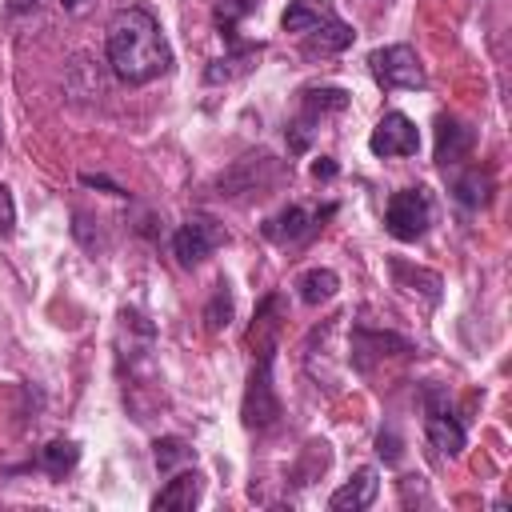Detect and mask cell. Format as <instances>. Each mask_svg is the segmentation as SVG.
<instances>
[{
  "label": "cell",
  "mask_w": 512,
  "mask_h": 512,
  "mask_svg": "<svg viewBox=\"0 0 512 512\" xmlns=\"http://www.w3.org/2000/svg\"><path fill=\"white\" fill-rule=\"evenodd\" d=\"M368 68H372V80L388 92L396 88H424L428 76H424V64L416 56V48L408 44H388V48H376L368 56Z\"/></svg>",
  "instance_id": "obj_4"
},
{
  "label": "cell",
  "mask_w": 512,
  "mask_h": 512,
  "mask_svg": "<svg viewBox=\"0 0 512 512\" xmlns=\"http://www.w3.org/2000/svg\"><path fill=\"white\" fill-rule=\"evenodd\" d=\"M228 320H232V288H228V280H220L204 308V324H208V332H220V328H228Z\"/></svg>",
  "instance_id": "obj_24"
},
{
  "label": "cell",
  "mask_w": 512,
  "mask_h": 512,
  "mask_svg": "<svg viewBox=\"0 0 512 512\" xmlns=\"http://www.w3.org/2000/svg\"><path fill=\"white\" fill-rule=\"evenodd\" d=\"M260 52H264V44H232V52H228V56H220V60H212V64H208L204 80H208V84H228V80H236V76L252 72V68H256V60H260Z\"/></svg>",
  "instance_id": "obj_15"
},
{
  "label": "cell",
  "mask_w": 512,
  "mask_h": 512,
  "mask_svg": "<svg viewBox=\"0 0 512 512\" xmlns=\"http://www.w3.org/2000/svg\"><path fill=\"white\" fill-rule=\"evenodd\" d=\"M312 176H316V180H332V176H336V164H332V156H320V160L312 164Z\"/></svg>",
  "instance_id": "obj_27"
},
{
  "label": "cell",
  "mask_w": 512,
  "mask_h": 512,
  "mask_svg": "<svg viewBox=\"0 0 512 512\" xmlns=\"http://www.w3.org/2000/svg\"><path fill=\"white\" fill-rule=\"evenodd\" d=\"M84 4H88V0H60L64 12H84Z\"/></svg>",
  "instance_id": "obj_29"
},
{
  "label": "cell",
  "mask_w": 512,
  "mask_h": 512,
  "mask_svg": "<svg viewBox=\"0 0 512 512\" xmlns=\"http://www.w3.org/2000/svg\"><path fill=\"white\" fill-rule=\"evenodd\" d=\"M280 308H284V300H280L276 292L260 300V308H256V324H252V332H248L252 348H272V344H276V332H280Z\"/></svg>",
  "instance_id": "obj_19"
},
{
  "label": "cell",
  "mask_w": 512,
  "mask_h": 512,
  "mask_svg": "<svg viewBox=\"0 0 512 512\" xmlns=\"http://www.w3.org/2000/svg\"><path fill=\"white\" fill-rule=\"evenodd\" d=\"M256 4H260V0H212V20H216V28H220L228 40H236V24H240L248 12H256Z\"/></svg>",
  "instance_id": "obj_22"
},
{
  "label": "cell",
  "mask_w": 512,
  "mask_h": 512,
  "mask_svg": "<svg viewBox=\"0 0 512 512\" xmlns=\"http://www.w3.org/2000/svg\"><path fill=\"white\" fill-rule=\"evenodd\" d=\"M16 232V204H12V192L0 184V236H12Z\"/></svg>",
  "instance_id": "obj_25"
},
{
  "label": "cell",
  "mask_w": 512,
  "mask_h": 512,
  "mask_svg": "<svg viewBox=\"0 0 512 512\" xmlns=\"http://www.w3.org/2000/svg\"><path fill=\"white\" fill-rule=\"evenodd\" d=\"M368 148H372V156H416L420 132L404 112H384V120L368 136Z\"/></svg>",
  "instance_id": "obj_7"
},
{
  "label": "cell",
  "mask_w": 512,
  "mask_h": 512,
  "mask_svg": "<svg viewBox=\"0 0 512 512\" xmlns=\"http://www.w3.org/2000/svg\"><path fill=\"white\" fill-rule=\"evenodd\" d=\"M76 460H80V448H76L72 440H52V444L40 448L36 468H44L52 480H64V476L76 468Z\"/></svg>",
  "instance_id": "obj_20"
},
{
  "label": "cell",
  "mask_w": 512,
  "mask_h": 512,
  "mask_svg": "<svg viewBox=\"0 0 512 512\" xmlns=\"http://www.w3.org/2000/svg\"><path fill=\"white\" fill-rule=\"evenodd\" d=\"M304 112H300V124H316L320 116H328V112H344L348 108V92L344 88H308L304 96Z\"/></svg>",
  "instance_id": "obj_17"
},
{
  "label": "cell",
  "mask_w": 512,
  "mask_h": 512,
  "mask_svg": "<svg viewBox=\"0 0 512 512\" xmlns=\"http://www.w3.org/2000/svg\"><path fill=\"white\" fill-rule=\"evenodd\" d=\"M472 148H476V132L464 120H456V116L436 120V164L440 168H452V164L468 160Z\"/></svg>",
  "instance_id": "obj_9"
},
{
  "label": "cell",
  "mask_w": 512,
  "mask_h": 512,
  "mask_svg": "<svg viewBox=\"0 0 512 512\" xmlns=\"http://www.w3.org/2000/svg\"><path fill=\"white\" fill-rule=\"evenodd\" d=\"M272 348H256V364H252V376H248V388H244V404H240V416L248 428H268L280 420V396L272 388Z\"/></svg>",
  "instance_id": "obj_2"
},
{
  "label": "cell",
  "mask_w": 512,
  "mask_h": 512,
  "mask_svg": "<svg viewBox=\"0 0 512 512\" xmlns=\"http://www.w3.org/2000/svg\"><path fill=\"white\" fill-rule=\"evenodd\" d=\"M104 52L124 84H152L172 68V48L148 8H124L112 16Z\"/></svg>",
  "instance_id": "obj_1"
},
{
  "label": "cell",
  "mask_w": 512,
  "mask_h": 512,
  "mask_svg": "<svg viewBox=\"0 0 512 512\" xmlns=\"http://www.w3.org/2000/svg\"><path fill=\"white\" fill-rule=\"evenodd\" d=\"M336 212V204H328L324 212H304L300 204H288L284 212H276L268 224H264V236L268 240H276V244H296V240H304V236H312L316 228H320V220H328Z\"/></svg>",
  "instance_id": "obj_8"
},
{
  "label": "cell",
  "mask_w": 512,
  "mask_h": 512,
  "mask_svg": "<svg viewBox=\"0 0 512 512\" xmlns=\"http://www.w3.org/2000/svg\"><path fill=\"white\" fill-rule=\"evenodd\" d=\"M328 20H336V8H332V0H292L288 8H284V32H296V36H308V32H316L320 24H328Z\"/></svg>",
  "instance_id": "obj_13"
},
{
  "label": "cell",
  "mask_w": 512,
  "mask_h": 512,
  "mask_svg": "<svg viewBox=\"0 0 512 512\" xmlns=\"http://www.w3.org/2000/svg\"><path fill=\"white\" fill-rule=\"evenodd\" d=\"M152 448H156L152 456H156V468H160V472H172L176 464L196 460V448H192L188 440H180V436H164V440H156Z\"/></svg>",
  "instance_id": "obj_23"
},
{
  "label": "cell",
  "mask_w": 512,
  "mask_h": 512,
  "mask_svg": "<svg viewBox=\"0 0 512 512\" xmlns=\"http://www.w3.org/2000/svg\"><path fill=\"white\" fill-rule=\"evenodd\" d=\"M452 192H456V200H460L464 208H484V204L492 200V176L480 172V168H468L464 176H456Z\"/></svg>",
  "instance_id": "obj_21"
},
{
  "label": "cell",
  "mask_w": 512,
  "mask_h": 512,
  "mask_svg": "<svg viewBox=\"0 0 512 512\" xmlns=\"http://www.w3.org/2000/svg\"><path fill=\"white\" fill-rule=\"evenodd\" d=\"M388 268H392V280H396V288H408V292H424V300H428V304H440V288H444V280H440L436 272H428V268H416V264H408V260H400V256H392V260H388Z\"/></svg>",
  "instance_id": "obj_16"
},
{
  "label": "cell",
  "mask_w": 512,
  "mask_h": 512,
  "mask_svg": "<svg viewBox=\"0 0 512 512\" xmlns=\"http://www.w3.org/2000/svg\"><path fill=\"white\" fill-rule=\"evenodd\" d=\"M432 224V204H428V192L424 188H400L388 196V208H384V228L396 236V240H420Z\"/></svg>",
  "instance_id": "obj_5"
},
{
  "label": "cell",
  "mask_w": 512,
  "mask_h": 512,
  "mask_svg": "<svg viewBox=\"0 0 512 512\" xmlns=\"http://www.w3.org/2000/svg\"><path fill=\"white\" fill-rule=\"evenodd\" d=\"M424 436H428V444H432V452L440 456V460H452V456H460L464 452V424L452 416V408H448V392L440 388V384H428L424 388Z\"/></svg>",
  "instance_id": "obj_3"
},
{
  "label": "cell",
  "mask_w": 512,
  "mask_h": 512,
  "mask_svg": "<svg viewBox=\"0 0 512 512\" xmlns=\"http://www.w3.org/2000/svg\"><path fill=\"white\" fill-rule=\"evenodd\" d=\"M412 352V344L396 332H372V328H356L352 332V360L356 368H368L372 356H404Z\"/></svg>",
  "instance_id": "obj_11"
},
{
  "label": "cell",
  "mask_w": 512,
  "mask_h": 512,
  "mask_svg": "<svg viewBox=\"0 0 512 512\" xmlns=\"http://www.w3.org/2000/svg\"><path fill=\"white\" fill-rule=\"evenodd\" d=\"M36 8V0H8V12H28Z\"/></svg>",
  "instance_id": "obj_28"
},
{
  "label": "cell",
  "mask_w": 512,
  "mask_h": 512,
  "mask_svg": "<svg viewBox=\"0 0 512 512\" xmlns=\"http://www.w3.org/2000/svg\"><path fill=\"white\" fill-rule=\"evenodd\" d=\"M200 492H204V476L192 468V472H176L160 492H156V500H152V508L160 512V508H176V512H188V508H196V500H200Z\"/></svg>",
  "instance_id": "obj_12"
},
{
  "label": "cell",
  "mask_w": 512,
  "mask_h": 512,
  "mask_svg": "<svg viewBox=\"0 0 512 512\" xmlns=\"http://www.w3.org/2000/svg\"><path fill=\"white\" fill-rule=\"evenodd\" d=\"M336 288H340V276H336L332 268H308V272L296 280L300 300H304V304H312V308L328 304V300L336 296Z\"/></svg>",
  "instance_id": "obj_18"
},
{
  "label": "cell",
  "mask_w": 512,
  "mask_h": 512,
  "mask_svg": "<svg viewBox=\"0 0 512 512\" xmlns=\"http://www.w3.org/2000/svg\"><path fill=\"white\" fill-rule=\"evenodd\" d=\"M352 40H356L352 24H344V20L336 16V20L320 24L316 32L300 36V48H304V56H336V52H344V48H348Z\"/></svg>",
  "instance_id": "obj_14"
},
{
  "label": "cell",
  "mask_w": 512,
  "mask_h": 512,
  "mask_svg": "<svg viewBox=\"0 0 512 512\" xmlns=\"http://www.w3.org/2000/svg\"><path fill=\"white\" fill-rule=\"evenodd\" d=\"M376 452L384 456V464H396L400 460V436L396 432H380L376 436Z\"/></svg>",
  "instance_id": "obj_26"
},
{
  "label": "cell",
  "mask_w": 512,
  "mask_h": 512,
  "mask_svg": "<svg viewBox=\"0 0 512 512\" xmlns=\"http://www.w3.org/2000/svg\"><path fill=\"white\" fill-rule=\"evenodd\" d=\"M380 492V480H376V468H356L332 496H328V508L332 512H364Z\"/></svg>",
  "instance_id": "obj_10"
},
{
  "label": "cell",
  "mask_w": 512,
  "mask_h": 512,
  "mask_svg": "<svg viewBox=\"0 0 512 512\" xmlns=\"http://www.w3.org/2000/svg\"><path fill=\"white\" fill-rule=\"evenodd\" d=\"M220 244H224V228H220L216 220H208V216H192V220L180 224L176 236H172V252H176V260H180L184 268H196V264L208 260Z\"/></svg>",
  "instance_id": "obj_6"
}]
</instances>
